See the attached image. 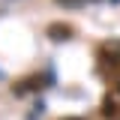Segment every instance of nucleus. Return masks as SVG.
Listing matches in <instances>:
<instances>
[{"label": "nucleus", "mask_w": 120, "mask_h": 120, "mask_svg": "<svg viewBox=\"0 0 120 120\" xmlns=\"http://www.w3.org/2000/svg\"><path fill=\"white\" fill-rule=\"evenodd\" d=\"M99 60L111 69H120V39H108L99 45Z\"/></svg>", "instance_id": "obj_1"}, {"label": "nucleus", "mask_w": 120, "mask_h": 120, "mask_svg": "<svg viewBox=\"0 0 120 120\" xmlns=\"http://www.w3.org/2000/svg\"><path fill=\"white\" fill-rule=\"evenodd\" d=\"M102 114L108 120H120V84H111V90L102 99Z\"/></svg>", "instance_id": "obj_2"}, {"label": "nucleus", "mask_w": 120, "mask_h": 120, "mask_svg": "<svg viewBox=\"0 0 120 120\" xmlns=\"http://www.w3.org/2000/svg\"><path fill=\"white\" fill-rule=\"evenodd\" d=\"M39 87H45L42 78H39V75H33V78H27V81H21V84L15 87V93L21 96V93H33V90H39Z\"/></svg>", "instance_id": "obj_3"}, {"label": "nucleus", "mask_w": 120, "mask_h": 120, "mask_svg": "<svg viewBox=\"0 0 120 120\" xmlns=\"http://www.w3.org/2000/svg\"><path fill=\"white\" fill-rule=\"evenodd\" d=\"M48 36H51V39H69V36H72V27H69V24H51V27H48Z\"/></svg>", "instance_id": "obj_4"}, {"label": "nucleus", "mask_w": 120, "mask_h": 120, "mask_svg": "<svg viewBox=\"0 0 120 120\" xmlns=\"http://www.w3.org/2000/svg\"><path fill=\"white\" fill-rule=\"evenodd\" d=\"M60 6H93V3H108V0H57ZM111 3H117V0H111Z\"/></svg>", "instance_id": "obj_5"}, {"label": "nucleus", "mask_w": 120, "mask_h": 120, "mask_svg": "<svg viewBox=\"0 0 120 120\" xmlns=\"http://www.w3.org/2000/svg\"><path fill=\"white\" fill-rule=\"evenodd\" d=\"M63 120H81V117H63Z\"/></svg>", "instance_id": "obj_6"}]
</instances>
